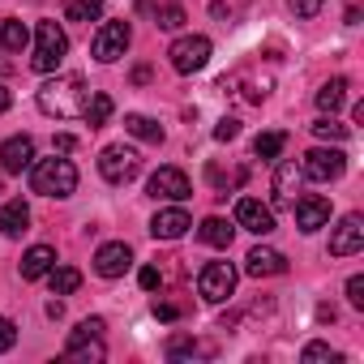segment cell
I'll list each match as a JSON object with an SVG mask.
<instances>
[{"mask_svg":"<svg viewBox=\"0 0 364 364\" xmlns=\"http://www.w3.org/2000/svg\"><path fill=\"white\" fill-rule=\"evenodd\" d=\"M69 52V35L56 26V22H39L35 26V56H31V69L35 73H56V65L65 60Z\"/></svg>","mask_w":364,"mask_h":364,"instance_id":"3","label":"cell"},{"mask_svg":"<svg viewBox=\"0 0 364 364\" xmlns=\"http://www.w3.org/2000/svg\"><path fill=\"white\" fill-rule=\"evenodd\" d=\"M48 283H52V296H73L82 287V270L73 266H52L48 270Z\"/></svg>","mask_w":364,"mask_h":364,"instance_id":"24","label":"cell"},{"mask_svg":"<svg viewBox=\"0 0 364 364\" xmlns=\"http://www.w3.org/2000/svg\"><path fill=\"white\" fill-rule=\"evenodd\" d=\"M103 14V0H65V18L69 22H95Z\"/></svg>","mask_w":364,"mask_h":364,"instance_id":"28","label":"cell"},{"mask_svg":"<svg viewBox=\"0 0 364 364\" xmlns=\"http://www.w3.org/2000/svg\"><path fill=\"white\" fill-rule=\"evenodd\" d=\"M86 99H90V90H86V82L73 77V73H69V77H52V82H43L39 95H35L39 112H43V116H56V120H77L82 107H86Z\"/></svg>","mask_w":364,"mask_h":364,"instance_id":"1","label":"cell"},{"mask_svg":"<svg viewBox=\"0 0 364 364\" xmlns=\"http://www.w3.org/2000/svg\"><path fill=\"white\" fill-rule=\"evenodd\" d=\"M52 266H56V249H52V245H35V249H26V257H22V279H43Z\"/></svg>","mask_w":364,"mask_h":364,"instance_id":"20","label":"cell"},{"mask_svg":"<svg viewBox=\"0 0 364 364\" xmlns=\"http://www.w3.org/2000/svg\"><path fill=\"white\" fill-rule=\"evenodd\" d=\"M236 223H240L245 232H253V236H270V232H274V210L262 206L257 198H240V202H236Z\"/></svg>","mask_w":364,"mask_h":364,"instance_id":"11","label":"cell"},{"mask_svg":"<svg viewBox=\"0 0 364 364\" xmlns=\"http://www.w3.org/2000/svg\"><path fill=\"white\" fill-rule=\"evenodd\" d=\"M296 18H317L321 14V0H287Z\"/></svg>","mask_w":364,"mask_h":364,"instance_id":"34","label":"cell"},{"mask_svg":"<svg viewBox=\"0 0 364 364\" xmlns=\"http://www.w3.org/2000/svg\"><path fill=\"white\" fill-rule=\"evenodd\" d=\"M232 236H236V228L228 219H219V215L202 219V228H198V240L210 245V249H232Z\"/></svg>","mask_w":364,"mask_h":364,"instance_id":"18","label":"cell"},{"mask_svg":"<svg viewBox=\"0 0 364 364\" xmlns=\"http://www.w3.org/2000/svg\"><path fill=\"white\" fill-rule=\"evenodd\" d=\"M124 129H129L133 137L150 141V146H159V141H163V124H159V120H150V116H141V112H129V116H124Z\"/></svg>","mask_w":364,"mask_h":364,"instance_id":"23","label":"cell"},{"mask_svg":"<svg viewBox=\"0 0 364 364\" xmlns=\"http://www.w3.org/2000/svg\"><path fill=\"white\" fill-rule=\"evenodd\" d=\"M283 146H287V133H262V137L253 141V154H257V159H279Z\"/></svg>","mask_w":364,"mask_h":364,"instance_id":"29","label":"cell"},{"mask_svg":"<svg viewBox=\"0 0 364 364\" xmlns=\"http://www.w3.org/2000/svg\"><path fill=\"white\" fill-rule=\"evenodd\" d=\"M210 52H215V48H210L206 35H180V39L167 48L171 69H176V73H185V77H189V73H202V69L210 65Z\"/></svg>","mask_w":364,"mask_h":364,"instance_id":"4","label":"cell"},{"mask_svg":"<svg viewBox=\"0 0 364 364\" xmlns=\"http://www.w3.org/2000/svg\"><path fill=\"white\" fill-rule=\"evenodd\" d=\"M154 26L159 31H180V26H185V5H163L154 14Z\"/></svg>","mask_w":364,"mask_h":364,"instance_id":"30","label":"cell"},{"mask_svg":"<svg viewBox=\"0 0 364 364\" xmlns=\"http://www.w3.org/2000/svg\"><path fill=\"white\" fill-rule=\"evenodd\" d=\"M326 223H330V202H326V198H317V193L296 198V228H300V232H317V228H326Z\"/></svg>","mask_w":364,"mask_h":364,"instance_id":"14","label":"cell"},{"mask_svg":"<svg viewBox=\"0 0 364 364\" xmlns=\"http://www.w3.org/2000/svg\"><path fill=\"white\" fill-rule=\"evenodd\" d=\"M146 193L154 202H189L193 198V185H189V176L180 171V167H159L150 180H146Z\"/></svg>","mask_w":364,"mask_h":364,"instance_id":"5","label":"cell"},{"mask_svg":"<svg viewBox=\"0 0 364 364\" xmlns=\"http://www.w3.org/2000/svg\"><path fill=\"white\" fill-rule=\"evenodd\" d=\"M129 266H133V249L120 245V240H112V245H103V249L95 253V270H99L103 279H120Z\"/></svg>","mask_w":364,"mask_h":364,"instance_id":"15","label":"cell"},{"mask_svg":"<svg viewBox=\"0 0 364 364\" xmlns=\"http://www.w3.org/2000/svg\"><path fill=\"white\" fill-rule=\"evenodd\" d=\"M343 99H347V77H330V82L317 90V107H321V112H330V116L343 107Z\"/></svg>","mask_w":364,"mask_h":364,"instance_id":"25","label":"cell"},{"mask_svg":"<svg viewBox=\"0 0 364 364\" xmlns=\"http://www.w3.org/2000/svg\"><path fill=\"white\" fill-rule=\"evenodd\" d=\"M347 300H351V309H364V274L347 279Z\"/></svg>","mask_w":364,"mask_h":364,"instance_id":"33","label":"cell"},{"mask_svg":"<svg viewBox=\"0 0 364 364\" xmlns=\"http://www.w3.org/2000/svg\"><path fill=\"white\" fill-rule=\"evenodd\" d=\"M347 171V154L343 150H309L304 163H300V176L304 180H317V185H330V180H338Z\"/></svg>","mask_w":364,"mask_h":364,"instance_id":"9","label":"cell"},{"mask_svg":"<svg viewBox=\"0 0 364 364\" xmlns=\"http://www.w3.org/2000/svg\"><path fill=\"white\" fill-rule=\"evenodd\" d=\"M133 82H137V86H146V82H150V69H146V65H137V69H133Z\"/></svg>","mask_w":364,"mask_h":364,"instance_id":"40","label":"cell"},{"mask_svg":"<svg viewBox=\"0 0 364 364\" xmlns=\"http://www.w3.org/2000/svg\"><path fill=\"white\" fill-rule=\"evenodd\" d=\"M154 317H159V321H176V317H180V309H176V304H167V300H154Z\"/></svg>","mask_w":364,"mask_h":364,"instance_id":"38","label":"cell"},{"mask_svg":"<svg viewBox=\"0 0 364 364\" xmlns=\"http://www.w3.org/2000/svg\"><path fill=\"white\" fill-rule=\"evenodd\" d=\"M5 112H9V86L0 82V116H5Z\"/></svg>","mask_w":364,"mask_h":364,"instance_id":"41","label":"cell"},{"mask_svg":"<svg viewBox=\"0 0 364 364\" xmlns=\"http://www.w3.org/2000/svg\"><path fill=\"white\" fill-rule=\"evenodd\" d=\"M198 291H202V300L223 304V300L236 291V266H232V262H210V266L198 274Z\"/></svg>","mask_w":364,"mask_h":364,"instance_id":"10","label":"cell"},{"mask_svg":"<svg viewBox=\"0 0 364 364\" xmlns=\"http://www.w3.org/2000/svg\"><path fill=\"white\" fill-rule=\"evenodd\" d=\"M129 39H133V31H129L124 18H120V22H103L99 35H95V43H90V52H95L99 65H112V60H120V56L129 52Z\"/></svg>","mask_w":364,"mask_h":364,"instance_id":"7","label":"cell"},{"mask_svg":"<svg viewBox=\"0 0 364 364\" xmlns=\"http://www.w3.org/2000/svg\"><path fill=\"white\" fill-rule=\"evenodd\" d=\"M296 185H300V167H296V163H279V167H274V202H279V206H291Z\"/></svg>","mask_w":364,"mask_h":364,"instance_id":"21","label":"cell"},{"mask_svg":"<svg viewBox=\"0 0 364 364\" xmlns=\"http://www.w3.org/2000/svg\"><path fill=\"white\" fill-rule=\"evenodd\" d=\"M193 228V219L185 215V210H180V206H171V210H159L154 219H150V236L154 240H180V236H185Z\"/></svg>","mask_w":364,"mask_h":364,"instance_id":"16","label":"cell"},{"mask_svg":"<svg viewBox=\"0 0 364 364\" xmlns=\"http://www.w3.org/2000/svg\"><path fill=\"white\" fill-rule=\"evenodd\" d=\"M137 283H141V287H146V291H154V287H159V283H163V274H159V270H154V266H146V270H141V274H137Z\"/></svg>","mask_w":364,"mask_h":364,"instance_id":"37","label":"cell"},{"mask_svg":"<svg viewBox=\"0 0 364 364\" xmlns=\"http://www.w3.org/2000/svg\"><path fill=\"white\" fill-rule=\"evenodd\" d=\"M300 360H304V364H326V360H330V364H338L343 355H338V351H330L326 343H309V347L300 351Z\"/></svg>","mask_w":364,"mask_h":364,"instance_id":"32","label":"cell"},{"mask_svg":"<svg viewBox=\"0 0 364 364\" xmlns=\"http://www.w3.org/2000/svg\"><path fill=\"white\" fill-rule=\"evenodd\" d=\"M73 146H77V141H73V137H69V133H60V137H56V141H52V150H56V154H69V150H73Z\"/></svg>","mask_w":364,"mask_h":364,"instance_id":"39","label":"cell"},{"mask_svg":"<svg viewBox=\"0 0 364 364\" xmlns=\"http://www.w3.org/2000/svg\"><path fill=\"white\" fill-rule=\"evenodd\" d=\"M99 171H103L107 185H129V180L141 171V159H137V150H129V146H103Z\"/></svg>","mask_w":364,"mask_h":364,"instance_id":"6","label":"cell"},{"mask_svg":"<svg viewBox=\"0 0 364 364\" xmlns=\"http://www.w3.org/2000/svg\"><path fill=\"white\" fill-rule=\"evenodd\" d=\"M26 43H31L26 22H18V18H5V22H0V52H22Z\"/></svg>","mask_w":364,"mask_h":364,"instance_id":"22","label":"cell"},{"mask_svg":"<svg viewBox=\"0 0 364 364\" xmlns=\"http://www.w3.org/2000/svg\"><path fill=\"white\" fill-rule=\"evenodd\" d=\"M103 334V317H86L73 334H69V347H65V360H103L107 347L99 343Z\"/></svg>","mask_w":364,"mask_h":364,"instance_id":"8","label":"cell"},{"mask_svg":"<svg viewBox=\"0 0 364 364\" xmlns=\"http://www.w3.org/2000/svg\"><path fill=\"white\" fill-rule=\"evenodd\" d=\"M360 249H364V219L360 215H347L334 228V236H330V257H351Z\"/></svg>","mask_w":364,"mask_h":364,"instance_id":"12","label":"cell"},{"mask_svg":"<svg viewBox=\"0 0 364 364\" xmlns=\"http://www.w3.org/2000/svg\"><path fill=\"white\" fill-rule=\"evenodd\" d=\"M240 137V120H219V129H215V141H236Z\"/></svg>","mask_w":364,"mask_h":364,"instance_id":"35","label":"cell"},{"mask_svg":"<svg viewBox=\"0 0 364 364\" xmlns=\"http://www.w3.org/2000/svg\"><path fill=\"white\" fill-rule=\"evenodd\" d=\"M107 116H112V95H103V90H99V95H90V99H86V107H82V120H86L90 129H103V124H107Z\"/></svg>","mask_w":364,"mask_h":364,"instance_id":"26","label":"cell"},{"mask_svg":"<svg viewBox=\"0 0 364 364\" xmlns=\"http://www.w3.org/2000/svg\"><path fill=\"white\" fill-rule=\"evenodd\" d=\"M287 270V257L279 253V249H249V257H245V274H253V279H270V274H283Z\"/></svg>","mask_w":364,"mask_h":364,"instance_id":"17","label":"cell"},{"mask_svg":"<svg viewBox=\"0 0 364 364\" xmlns=\"http://www.w3.org/2000/svg\"><path fill=\"white\" fill-rule=\"evenodd\" d=\"M31 163H35V141L26 133H18L0 146V167H5V176H22Z\"/></svg>","mask_w":364,"mask_h":364,"instance_id":"13","label":"cell"},{"mask_svg":"<svg viewBox=\"0 0 364 364\" xmlns=\"http://www.w3.org/2000/svg\"><path fill=\"white\" fill-rule=\"evenodd\" d=\"M31 189L43 193V198H73L77 189V167L69 159H39L31 163Z\"/></svg>","mask_w":364,"mask_h":364,"instance_id":"2","label":"cell"},{"mask_svg":"<svg viewBox=\"0 0 364 364\" xmlns=\"http://www.w3.org/2000/svg\"><path fill=\"white\" fill-rule=\"evenodd\" d=\"M313 133H317L321 141H343V137H347V124H338L334 116H321V120H313Z\"/></svg>","mask_w":364,"mask_h":364,"instance_id":"31","label":"cell"},{"mask_svg":"<svg viewBox=\"0 0 364 364\" xmlns=\"http://www.w3.org/2000/svg\"><path fill=\"white\" fill-rule=\"evenodd\" d=\"M167 355H171V360H185V355H215V347H210V343H198V338H185V334H176V338L167 343Z\"/></svg>","mask_w":364,"mask_h":364,"instance_id":"27","label":"cell"},{"mask_svg":"<svg viewBox=\"0 0 364 364\" xmlns=\"http://www.w3.org/2000/svg\"><path fill=\"white\" fill-rule=\"evenodd\" d=\"M14 343H18V326L9 317H0V351H9Z\"/></svg>","mask_w":364,"mask_h":364,"instance_id":"36","label":"cell"},{"mask_svg":"<svg viewBox=\"0 0 364 364\" xmlns=\"http://www.w3.org/2000/svg\"><path fill=\"white\" fill-rule=\"evenodd\" d=\"M26 228H31V206L22 198H14V202L0 206V232H5V236H22Z\"/></svg>","mask_w":364,"mask_h":364,"instance_id":"19","label":"cell"}]
</instances>
